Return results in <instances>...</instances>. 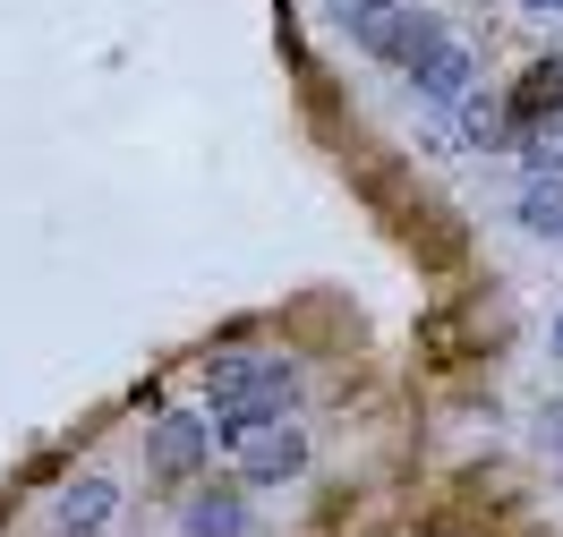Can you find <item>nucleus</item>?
Here are the masks:
<instances>
[{"label":"nucleus","instance_id":"obj_1","mask_svg":"<svg viewBox=\"0 0 563 537\" xmlns=\"http://www.w3.org/2000/svg\"><path fill=\"white\" fill-rule=\"evenodd\" d=\"M290 367L282 358H213L206 367V401H213V418L222 410H247V401H290Z\"/></svg>","mask_w":563,"mask_h":537},{"label":"nucleus","instance_id":"obj_12","mask_svg":"<svg viewBox=\"0 0 563 537\" xmlns=\"http://www.w3.org/2000/svg\"><path fill=\"white\" fill-rule=\"evenodd\" d=\"M495 128H504V120H495V103H487V94H470V137H495Z\"/></svg>","mask_w":563,"mask_h":537},{"label":"nucleus","instance_id":"obj_8","mask_svg":"<svg viewBox=\"0 0 563 537\" xmlns=\"http://www.w3.org/2000/svg\"><path fill=\"white\" fill-rule=\"evenodd\" d=\"M324 9H333V26H342V35L376 43V26H385V18L401 9V0H324Z\"/></svg>","mask_w":563,"mask_h":537},{"label":"nucleus","instance_id":"obj_7","mask_svg":"<svg viewBox=\"0 0 563 537\" xmlns=\"http://www.w3.org/2000/svg\"><path fill=\"white\" fill-rule=\"evenodd\" d=\"M111 512H120V495H111V478H77L69 495H60V529L69 537H103Z\"/></svg>","mask_w":563,"mask_h":537},{"label":"nucleus","instance_id":"obj_3","mask_svg":"<svg viewBox=\"0 0 563 537\" xmlns=\"http://www.w3.org/2000/svg\"><path fill=\"white\" fill-rule=\"evenodd\" d=\"M299 469H308V435L290 427V418L240 444V478L247 486H282V478H299Z\"/></svg>","mask_w":563,"mask_h":537},{"label":"nucleus","instance_id":"obj_9","mask_svg":"<svg viewBox=\"0 0 563 537\" xmlns=\"http://www.w3.org/2000/svg\"><path fill=\"white\" fill-rule=\"evenodd\" d=\"M512 111L521 120H538V111H563V69H529L521 94H512Z\"/></svg>","mask_w":563,"mask_h":537},{"label":"nucleus","instance_id":"obj_13","mask_svg":"<svg viewBox=\"0 0 563 537\" xmlns=\"http://www.w3.org/2000/svg\"><path fill=\"white\" fill-rule=\"evenodd\" d=\"M555 358H563V316H555Z\"/></svg>","mask_w":563,"mask_h":537},{"label":"nucleus","instance_id":"obj_5","mask_svg":"<svg viewBox=\"0 0 563 537\" xmlns=\"http://www.w3.org/2000/svg\"><path fill=\"white\" fill-rule=\"evenodd\" d=\"M427 43H444V18H427V9H410V0H401L385 26H376V43H367V52H376V60H393V69H410Z\"/></svg>","mask_w":563,"mask_h":537},{"label":"nucleus","instance_id":"obj_2","mask_svg":"<svg viewBox=\"0 0 563 537\" xmlns=\"http://www.w3.org/2000/svg\"><path fill=\"white\" fill-rule=\"evenodd\" d=\"M401 77H410V94H419V103H470V94H478V60H470L453 35L427 43V52H419Z\"/></svg>","mask_w":563,"mask_h":537},{"label":"nucleus","instance_id":"obj_10","mask_svg":"<svg viewBox=\"0 0 563 537\" xmlns=\"http://www.w3.org/2000/svg\"><path fill=\"white\" fill-rule=\"evenodd\" d=\"M521 222L538 231V239H563V188H529V197H521Z\"/></svg>","mask_w":563,"mask_h":537},{"label":"nucleus","instance_id":"obj_11","mask_svg":"<svg viewBox=\"0 0 563 537\" xmlns=\"http://www.w3.org/2000/svg\"><path fill=\"white\" fill-rule=\"evenodd\" d=\"M529 163H538V171H555V179H563V128H547V137H529Z\"/></svg>","mask_w":563,"mask_h":537},{"label":"nucleus","instance_id":"obj_6","mask_svg":"<svg viewBox=\"0 0 563 537\" xmlns=\"http://www.w3.org/2000/svg\"><path fill=\"white\" fill-rule=\"evenodd\" d=\"M179 529H188V537H247L240 486H197V495H188V512H179Z\"/></svg>","mask_w":563,"mask_h":537},{"label":"nucleus","instance_id":"obj_4","mask_svg":"<svg viewBox=\"0 0 563 537\" xmlns=\"http://www.w3.org/2000/svg\"><path fill=\"white\" fill-rule=\"evenodd\" d=\"M213 444H222V435H206V418H188V410H179V418H163V427H154L145 469H154V478H197V461H206Z\"/></svg>","mask_w":563,"mask_h":537}]
</instances>
